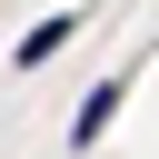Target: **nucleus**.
<instances>
[{
    "instance_id": "nucleus-2",
    "label": "nucleus",
    "mask_w": 159,
    "mask_h": 159,
    "mask_svg": "<svg viewBox=\"0 0 159 159\" xmlns=\"http://www.w3.org/2000/svg\"><path fill=\"white\" fill-rule=\"evenodd\" d=\"M70 40H80V10H50V20H40L30 40H20V70H40V60H60Z\"/></svg>"
},
{
    "instance_id": "nucleus-1",
    "label": "nucleus",
    "mask_w": 159,
    "mask_h": 159,
    "mask_svg": "<svg viewBox=\"0 0 159 159\" xmlns=\"http://www.w3.org/2000/svg\"><path fill=\"white\" fill-rule=\"evenodd\" d=\"M119 99H129V89H119V80H99V89H89V99L70 109V149H89V139H99V129L119 119Z\"/></svg>"
}]
</instances>
